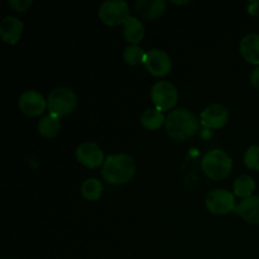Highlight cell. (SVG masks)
Masks as SVG:
<instances>
[{"label":"cell","mask_w":259,"mask_h":259,"mask_svg":"<svg viewBox=\"0 0 259 259\" xmlns=\"http://www.w3.org/2000/svg\"><path fill=\"white\" fill-rule=\"evenodd\" d=\"M229 121V111L222 104H212L207 106L201 114L202 125L209 129H220Z\"/></svg>","instance_id":"11"},{"label":"cell","mask_w":259,"mask_h":259,"mask_svg":"<svg viewBox=\"0 0 259 259\" xmlns=\"http://www.w3.org/2000/svg\"><path fill=\"white\" fill-rule=\"evenodd\" d=\"M200 121L187 109H177L168 114L164 121L167 134L176 141H189L199 132Z\"/></svg>","instance_id":"1"},{"label":"cell","mask_w":259,"mask_h":259,"mask_svg":"<svg viewBox=\"0 0 259 259\" xmlns=\"http://www.w3.org/2000/svg\"><path fill=\"white\" fill-rule=\"evenodd\" d=\"M258 15H259V14H258Z\"/></svg>","instance_id":"25"},{"label":"cell","mask_w":259,"mask_h":259,"mask_svg":"<svg viewBox=\"0 0 259 259\" xmlns=\"http://www.w3.org/2000/svg\"><path fill=\"white\" fill-rule=\"evenodd\" d=\"M77 106V96L68 88H57L51 91L47 99V108L50 114L56 116H65L72 113Z\"/></svg>","instance_id":"4"},{"label":"cell","mask_w":259,"mask_h":259,"mask_svg":"<svg viewBox=\"0 0 259 259\" xmlns=\"http://www.w3.org/2000/svg\"><path fill=\"white\" fill-rule=\"evenodd\" d=\"M9 5L17 12H25L32 5V0H9Z\"/></svg>","instance_id":"23"},{"label":"cell","mask_w":259,"mask_h":259,"mask_svg":"<svg viewBox=\"0 0 259 259\" xmlns=\"http://www.w3.org/2000/svg\"><path fill=\"white\" fill-rule=\"evenodd\" d=\"M81 194L89 201H96L103 194V185L98 179H88L81 185Z\"/></svg>","instance_id":"20"},{"label":"cell","mask_w":259,"mask_h":259,"mask_svg":"<svg viewBox=\"0 0 259 259\" xmlns=\"http://www.w3.org/2000/svg\"><path fill=\"white\" fill-rule=\"evenodd\" d=\"M61 128L60 118L56 115H50L45 116V118L40 119L39 124H38V132L42 134L46 138H53L58 134Z\"/></svg>","instance_id":"18"},{"label":"cell","mask_w":259,"mask_h":259,"mask_svg":"<svg viewBox=\"0 0 259 259\" xmlns=\"http://www.w3.org/2000/svg\"><path fill=\"white\" fill-rule=\"evenodd\" d=\"M23 34V23L17 17L8 15L0 23V37L8 45H15Z\"/></svg>","instance_id":"12"},{"label":"cell","mask_w":259,"mask_h":259,"mask_svg":"<svg viewBox=\"0 0 259 259\" xmlns=\"http://www.w3.org/2000/svg\"><path fill=\"white\" fill-rule=\"evenodd\" d=\"M151 98L156 108L159 111L169 110L176 105L179 100L177 89L168 81H158L153 85L151 91Z\"/></svg>","instance_id":"6"},{"label":"cell","mask_w":259,"mask_h":259,"mask_svg":"<svg viewBox=\"0 0 259 259\" xmlns=\"http://www.w3.org/2000/svg\"><path fill=\"white\" fill-rule=\"evenodd\" d=\"M234 194L239 197L253 196V192L255 190V181L249 175H242L234 181Z\"/></svg>","instance_id":"17"},{"label":"cell","mask_w":259,"mask_h":259,"mask_svg":"<svg viewBox=\"0 0 259 259\" xmlns=\"http://www.w3.org/2000/svg\"><path fill=\"white\" fill-rule=\"evenodd\" d=\"M139 17L146 20H153L161 17L166 10V2L163 0H138L134 4Z\"/></svg>","instance_id":"13"},{"label":"cell","mask_w":259,"mask_h":259,"mask_svg":"<svg viewBox=\"0 0 259 259\" xmlns=\"http://www.w3.org/2000/svg\"><path fill=\"white\" fill-rule=\"evenodd\" d=\"M244 163L248 168L259 171V146H252L244 154Z\"/></svg>","instance_id":"22"},{"label":"cell","mask_w":259,"mask_h":259,"mask_svg":"<svg viewBox=\"0 0 259 259\" xmlns=\"http://www.w3.org/2000/svg\"><path fill=\"white\" fill-rule=\"evenodd\" d=\"M201 167L209 179L220 181L230 175L233 169V161L229 154L222 149H211L202 157Z\"/></svg>","instance_id":"3"},{"label":"cell","mask_w":259,"mask_h":259,"mask_svg":"<svg viewBox=\"0 0 259 259\" xmlns=\"http://www.w3.org/2000/svg\"><path fill=\"white\" fill-rule=\"evenodd\" d=\"M166 121L162 111L158 109H148L141 116V123L148 131H157Z\"/></svg>","instance_id":"19"},{"label":"cell","mask_w":259,"mask_h":259,"mask_svg":"<svg viewBox=\"0 0 259 259\" xmlns=\"http://www.w3.org/2000/svg\"><path fill=\"white\" fill-rule=\"evenodd\" d=\"M9 259H10V258H9Z\"/></svg>","instance_id":"26"},{"label":"cell","mask_w":259,"mask_h":259,"mask_svg":"<svg viewBox=\"0 0 259 259\" xmlns=\"http://www.w3.org/2000/svg\"><path fill=\"white\" fill-rule=\"evenodd\" d=\"M76 158L88 168H96L104 164V152L100 147L93 142H85L76 149Z\"/></svg>","instance_id":"9"},{"label":"cell","mask_w":259,"mask_h":259,"mask_svg":"<svg viewBox=\"0 0 259 259\" xmlns=\"http://www.w3.org/2000/svg\"><path fill=\"white\" fill-rule=\"evenodd\" d=\"M207 210L215 215H225L234 211V196L227 190L217 189L207 194L205 200Z\"/></svg>","instance_id":"7"},{"label":"cell","mask_w":259,"mask_h":259,"mask_svg":"<svg viewBox=\"0 0 259 259\" xmlns=\"http://www.w3.org/2000/svg\"><path fill=\"white\" fill-rule=\"evenodd\" d=\"M234 212L247 223L259 225V196H250L235 206Z\"/></svg>","instance_id":"14"},{"label":"cell","mask_w":259,"mask_h":259,"mask_svg":"<svg viewBox=\"0 0 259 259\" xmlns=\"http://www.w3.org/2000/svg\"><path fill=\"white\" fill-rule=\"evenodd\" d=\"M136 162L128 154H113L106 157L103 164V177L113 185H124L136 175Z\"/></svg>","instance_id":"2"},{"label":"cell","mask_w":259,"mask_h":259,"mask_svg":"<svg viewBox=\"0 0 259 259\" xmlns=\"http://www.w3.org/2000/svg\"><path fill=\"white\" fill-rule=\"evenodd\" d=\"M143 63L147 71L157 77H163V76L168 75L172 68L171 57L164 51L157 50V48L146 53Z\"/></svg>","instance_id":"8"},{"label":"cell","mask_w":259,"mask_h":259,"mask_svg":"<svg viewBox=\"0 0 259 259\" xmlns=\"http://www.w3.org/2000/svg\"><path fill=\"white\" fill-rule=\"evenodd\" d=\"M243 58L252 65L259 66V34H247L239 45Z\"/></svg>","instance_id":"15"},{"label":"cell","mask_w":259,"mask_h":259,"mask_svg":"<svg viewBox=\"0 0 259 259\" xmlns=\"http://www.w3.org/2000/svg\"><path fill=\"white\" fill-rule=\"evenodd\" d=\"M250 83L253 85V88L259 89V66L250 73Z\"/></svg>","instance_id":"24"},{"label":"cell","mask_w":259,"mask_h":259,"mask_svg":"<svg viewBox=\"0 0 259 259\" xmlns=\"http://www.w3.org/2000/svg\"><path fill=\"white\" fill-rule=\"evenodd\" d=\"M123 34L126 42L132 43L133 46L138 45L144 37V27L141 20L136 17L129 18L124 24Z\"/></svg>","instance_id":"16"},{"label":"cell","mask_w":259,"mask_h":259,"mask_svg":"<svg viewBox=\"0 0 259 259\" xmlns=\"http://www.w3.org/2000/svg\"><path fill=\"white\" fill-rule=\"evenodd\" d=\"M99 18L101 22L110 27L125 24L131 18V9L128 3L124 0H108L101 4L99 9Z\"/></svg>","instance_id":"5"},{"label":"cell","mask_w":259,"mask_h":259,"mask_svg":"<svg viewBox=\"0 0 259 259\" xmlns=\"http://www.w3.org/2000/svg\"><path fill=\"white\" fill-rule=\"evenodd\" d=\"M19 108L25 115L38 116L47 108V100L37 91L28 90L20 95Z\"/></svg>","instance_id":"10"},{"label":"cell","mask_w":259,"mask_h":259,"mask_svg":"<svg viewBox=\"0 0 259 259\" xmlns=\"http://www.w3.org/2000/svg\"><path fill=\"white\" fill-rule=\"evenodd\" d=\"M123 57L128 65L137 66L143 62L144 57H146V52L143 51V48L138 47V46H129L124 50Z\"/></svg>","instance_id":"21"}]
</instances>
